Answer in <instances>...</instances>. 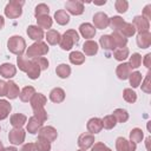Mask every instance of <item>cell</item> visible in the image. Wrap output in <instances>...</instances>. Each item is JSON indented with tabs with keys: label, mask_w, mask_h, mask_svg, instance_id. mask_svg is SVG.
I'll return each mask as SVG.
<instances>
[{
	"label": "cell",
	"mask_w": 151,
	"mask_h": 151,
	"mask_svg": "<svg viewBox=\"0 0 151 151\" xmlns=\"http://www.w3.org/2000/svg\"><path fill=\"white\" fill-rule=\"evenodd\" d=\"M7 48L15 55H22L26 51V41L21 35H12L7 40Z\"/></svg>",
	"instance_id": "6da1fadb"
},
{
	"label": "cell",
	"mask_w": 151,
	"mask_h": 151,
	"mask_svg": "<svg viewBox=\"0 0 151 151\" xmlns=\"http://www.w3.org/2000/svg\"><path fill=\"white\" fill-rule=\"evenodd\" d=\"M79 41V33L76 29H67L60 38L59 45L61 47V50L64 51H70L74 44H78Z\"/></svg>",
	"instance_id": "7a4b0ae2"
},
{
	"label": "cell",
	"mask_w": 151,
	"mask_h": 151,
	"mask_svg": "<svg viewBox=\"0 0 151 151\" xmlns=\"http://www.w3.org/2000/svg\"><path fill=\"white\" fill-rule=\"evenodd\" d=\"M25 5V1L24 0H11L4 12H5V15L9 19H17L19 18L21 14H22V6Z\"/></svg>",
	"instance_id": "3957f363"
},
{
	"label": "cell",
	"mask_w": 151,
	"mask_h": 151,
	"mask_svg": "<svg viewBox=\"0 0 151 151\" xmlns=\"http://www.w3.org/2000/svg\"><path fill=\"white\" fill-rule=\"evenodd\" d=\"M50 51L48 46L46 42L44 41H35L34 44H32L31 46L27 47L26 50V57L28 58H39V57H42L45 54H47Z\"/></svg>",
	"instance_id": "277c9868"
},
{
	"label": "cell",
	"mask_w": 151,
	"mask_h": 151,
	"mask_svg": "<svg viewBox=\"0 0 151 151\" xmlns=\"http://www.w3.org/2000/svg\"><path fill=\"white\" fill-rule=\"evenodd\" d=\"M26 138V131L21 129H12L8 133V140L13 145H20L25 142Z\"/></svg>",
	"instance_id": "5b68a950"
},
{
	"label": "cell",
	"mask_w": 151,
	"mask_h": 151,
	"mask_svg": "<svg viewBox=\"0 0 151 151\" xmlns=\"http://www.w3.org/2000/svg\"><path fill=\"white\" fill-rule=\"evenodd\" d=\"M66 12L72 15H80L84 13V2L79 0H70L65 4Z\"/></svg>",
	"instance_id": "8992f818"
},
{
	"label": "cell",
	"mask_w": 151,
	"mask_h": 151,
	"mask_svg": "<svg viewBox=\"0 0 151 151\" xmlns=\"http://www.w3.org/2000/svg\"><path fill=\"white\" fill-rule=\"evenodd\" d=\"M92 20H93V26H94V28L104 29V28H106V27L110 25V18H109L107 14L104 13V12H97V13L93 15Z\"/></svg>",
	"instance_id": "52a82bcc"
},
{
	"label": "cell",
	"mask_w": 151,
	"mask_h": 151,
	"mask_svg": "<svg viewBox=\"0 0 151 151\" xmlns=\"http://www.w3.org/2000/svg\"><path fill=\"white\" fill-rule=\"evenodd\" d=\"M137 144L131 140H127L124 137H118L116 139V150L117 151H136Z\"/></svg>",
	"instance_id": "ba28073f"
},
{
	"label": "cell",
	"mask_w": 151,
	"mask_h": 151,
	"mask_svg": "<svg viewBox=\"0 0 151 151\" xmlns=\"http://www.w3.org/2000/svg\"><path fill=\"white\" fill-rule=\"evenodd\" d=\"M38 137L44 138V139L48 140L50 143H52V142H54L57 139L58 132L53 126H42L38 132Z\"/></svg>",
	"instance_id": "9c48e42d"
},
{
	"label": "cell",
	"mask_w": 151,
	"mask_h": 151,
	"mask_svg": "<svg viewBox=\"0 0 151 151\" xmlns=\"http://www.w3.org/2000/svg\"><path fill=\"white\" fill-rule=\"evenodd\" d=\"M131 24L134 26L136 32H138V33L146 32L150 28V21L147 19H145L144 17H142V15H136Z\"/></svg>",
	"instance_id": "30bf717a"
},
{
	"label": "cell",
	"mask_w": 151,
	"mask_h": 151,
	"mask_svg": "<svg viewBox=\"0 0 151 151\" xmlns=\"http://www.w3.org/2000/svg\"><path fill=\"white\" fill-rule=\"evenodd\" d=\"M26 33H27L28 38L32 39V40H34V41H42V39L45 37L44 29L40 28L37 25H29L27 27V29H26Z\"/></svg>",
	"instance_id": "8fae6325"
},
{
	"label": "cell",
	"mask_w": 151,
	"mask_h": 151,
	"mask_svg": "<svg viewBox=\"0 0 151 151\" xmlns=\"http://www.w3.org/2000/svg\"><path fill=\"white\" fill-rule=\"evenodd\" d=\"M94 134H91L88 132H85V133H81L79 137H78V146L81 149V150H87L90 149L93 144H94Z\"/></svg>",
	"instance_id": "7c38bea8"
},
{
	"label": "cell",
	"mask_w": 151,
	"mask_h": 151,
	"mask_svg": "<svg viewBox=\"0 0 151 151\" xmlns=\"http://www.w3.org/2000/svg\"><path fill=\"white\" fill-rule=\"evenodd\" d=\"M96 32L97 31H96L94 26L92 24H90V22H84V24H81L79 26V33L81 34L83 38H85L87 40H91L92 38H94Z\"/></svg>",
	"instance_id": "4fadbf2b"
},
{
	"label": "cell",
	"mask_w": 151,
	"mask_h": 151,
	"mask_svg": "<svg viewBox=\"0 0 151 151\" xmlns=\"http://www.w3.org/2000/svg\"><path fill=\"white\" fill-rule=\"evenodd\" d=\"M42 124H44V123H42L41 120H39L37 117L32 116V117L28 118V122L26 123V130H27V132H29L31 134H35V133H38L39 130L42 127Z\"/></svg>",
	"instance_id": "5bb4252c"
},
{
	"label": "cell",
	"mask_w": 151,
	"mask_h": 151,
	"mask_svg": "<svg viewBox=\"0 0 151 151\" xmlns=\"http://www.w3.org/2000/svg\"><path fill=\"white\" fill-rule=\"evenodd\" d=\"M86 129L88 131V133L91 134H96L99 133L103 130V124H101V119L98 117H93L91 119H88L87 124H86Z\"/></svg>",
	"instance_id": "9a60e30c"
},
{
	"label": "cell",
	"mask_w": 151,
	"mask_h": 151,
	"mask_svg": "<svg viewBox=\"0 0 151 151\" xmlns=\"http://www.w3.org/2000/svg\"><path fill=\"white\" fill-rule=\"evenodd\" d=\"M47 103V98L42 94V93H37L32 97V99L29 100V104H31V107L32 110H38V109H44L45 105Z\"/></svg>",
	"instance_id": "2e32d148"
},
{
	"label": "cell",
	"mask_w": 151,
	"mask_h": 151,
	"mask_svg": "<svg viewBox=\"0 0 151 151\" xmlns=\"http://www.w3.org/2000/svg\"><path fill=\"white\" fill-rule=\"evenodd\" d=\"M136 41H137V45L139 48H149L151 45V33L149 31L138 33Z\"/></svg>",
	"instance_id": "e0dca14e"
},
{
	"label": "cell",
	"mask_w": 151,
	"mask_h": 151,
	"mask_svg": "<svg viewBox=\"0 0 151 151\" xmlns=\"http://www.w3.org/2000/svg\"><path fill=\"white\" fill-rule=\"evenodd\" d=\"M131 72H132V70L127 63H120L116 68V74L118 77V79H120V80L129 79Z\"/></svg>",
	"instance_id": "ac0fdd59"
},
{
	"label": "cell",
	"mask_w": 151,
	"mask_h": 151,
	"mask_svg": "<svg viewBox=\"0 0 151 151\" xmlns=\"http://www.w3.org/2000/svg\"><path fill=\"white\" fill-rule=\"evenodd\" d=\"M17 74V67L13 64L4 63L0 65V76H2L6 79H11Z\"/></svg>",
	"instance_id": "d6986e66"
},
{
	"label": "cell",
	"mask_w": 151,
	"mask_h": 151,
	"mask_svg": "<svg viewBox=\"0 0 151 151\" xmlns=\"http://www.w3.org/2000/svg\"><path fill=\"white\" fill-rule=\"evenodd\" d=\"M98 44L94 41V40H86L84 44H83V52H84V55H96L98 53Z\"/></svg>",
	"instance_id": "ffe728a7"
},
{
	"label": "cell",
	"mask_w": 151,
	"mask_h": 151,
	"mask_svg": "<svg viewBox=\"0 0 151 151\" xmlns=\"http://www.w3.org/2000/svg\"><path fill=\"white\" fill-rule=\"evenodd\" d=\"M9 123L13 129H21L27 123V117L22 113H14L9 118Z\"/></svg>",
	"instance_id": "44dd1931"
},
{
	"label": "cell",
	"mask_w": 151,
	"mask_h": 151,
	"mask_svg": "<svg viewBox=\"0 0 151 151\" xmlns=\"http://www.w3.org/2000/svg\"><path fill=\"white\" fill-rule=\"evenodd\" d=\"M65 91L61 88V87H54L51 90L50 92V100L55 103V104H59V103H63L65 100Z\"/></svg>",
	"instance_id": "7402d4cb"
},
{
	"label": "cell",
	"mask_w": 151,
	"mask_h": 151,
	"mask_svg": "<svg viewBox=\"0 0 151 151\" xmlns=\"http://www.w3.org/2000/svg\"><path fill=\"white\" fill-rule=\"evenodd\" d=\"M99 44L101 46L103 50L105 51H114L116 50V46H114V42H113V39L110 34H104L99 38Z\"/></svg>",
	"instance_id": "603a6c76"
},
{
	"label": "cell",
	"mask_w": 151,
	"mask_h": 151,
	"mask_svg": "<svg viewBox=\"0 0 151 151\" xmlns=\"http://www.w3.org/2000/svg\"><path fill=\"white\" fill-rule=\"evenodd\" d=\"M19 94H20V90H19V86L17 85V83H14L13 80H8L7 81L6 97L8 99H15L19 97Z\"/></svg>",
	"instance_id": "cb8c5ba5"
},
{
	"label": "cell",
	"mask_w": 151,
	"mask_h": 151,
	"mask_svg": "<svg viewBox=\"0 0 151 151\" xmlns=\"http://www.w3.org/2000/svg\"><path fill=\"white\" fill-rule=\"evenodd\" d=\"M54 20L60 26H65V25H67L70 22V14L65 9H58L54 13Z\"/></svg>",
	"instance_id": "d4e9b609"
},
{
	"label": "cell",
	"mask_w": 151,
	"mask_h": 151,
	"mask_svg": "<svg viewBox=\"0 0 151 151\" xmlns=\"http://www.w3.org/2000/svg\"><path fill=\"white\" fill-rule=\"evenodd\" d=\"M35 94V88L33 86H25L21 91H20V94H19V98L21 101L24 103H28L32 97Z\"/></svg>",
	"instance_id": "484cf974"
},
{
	"label": "cell",
	"mask_w": 151,
	"mask_h": 151,
	"mask_svg": "<svg viewBox=\"0 0 151 151\" xmlns=\"http://www.w3.org/2000/svg\"><path fill=\"white\" fill-rule=\"evenodd\" d=\"M12 111V105L6 99H0V120L6 119Z\"/></svg>",
	"instance_id": "4316f807"
},
{
	"label": "cell",
	"mask_w": 151,
	"mask_h": 151,
	"mask_svg": "<svg viewBox=\"0 0 151 151\" xmlns=\"http://www.w3.org/2000/svg\"><path fill=\"white\" fill-rule=\"evenodd\" d=\"M60 38H61L60 33L55 29H48L47 33L45 34V39L50 45H58L60 41Z\"/></svg>",
	"instance_id": "83f0119b"
},
{
	"label": "cell",
	"mask_w": 151,
	"mask_h": 151,
	"mask_svg": "<svg viewBox=\"0 0 151 151\" xmlns=\"http://www.w3.org/2000/svg\"><path fill=\"white\" fill-rule=\"evenodd\" d=\"M40 72H41V70L38 66V64L33 59H31V66H29L28 71L26 72L27 73V77L29 79H32V80H35V79H38L40 77Z\"/></svg>",
	"instance_id": "f1b7e54d"
},
{
	"label": "cell",
	"mask_w": 151,
	"mask_h": 151,
	"mask_svg": "<svg viewBox=\"0 0 151 151\" xmlns=\"http://www.w3.org/2000/svg\"><path fill=\"white\" fill-rule=\"evenodd\" d=\"M37 26H39L40 28H45V29H51L52 24H53V19L50 15H41L37 18Z\"/></svg>",
	"instance_id": "f546056e"
},
{
	"label": "cell",
	"mask_w": 151,
	"mask_h": 151,
	"mask_svg": "<svg viewBox=\"0 0 151 151\" xmlns=\"http://www.w3.org/2000/svg\"><path fill=\"white\" fill-rule=\"evenodd\" d=\"M68 60L73 65H81L85 63V55H84V53H81L79 51H73L70 53Z\"/></svg>",
	"instance_id": "4dcf8cb0"
},
{
	"label": "cell",
	"mask_w": 151,
	"mask_h": 151,
	"mask_svg": "<svg viewBox=\"0 0 151 151\" xmlns=\"http://www.w3.org/2000/svg\"><path fill=\"white\" fill-rule=\"evenodd\" d=\"M55 73L59 78L61 79H66L70 77L71 74V66H68L67 64H59L55 67Z\"/></svg>",
	"instance_id": "1f68e13d"
},
{
	"label": "cell",
	"mask_w": 151,
	"mask_h": 151,
	"mask_svg": "<svg viewBox=\"0 0 151 151\" xmlns=\"http://www.w3.org/2000/svg\"><path fill=\"white\" fill-rule=\"evenodd\" d=\"M124 24H125V21H124V19L122 17L113 15L112 18H110V25L109 26H111L113 32H119L122 29V27L124 26Z\"/></svg>",
	"instance_id": "d6a6232c"
},
{
	"label": "cell",
	"mask_w": 151,
	"mask_h": 151,
	"mask_svg": "<svg viewBox=\"0 0 151 151\" xmlns=\"http://www.w3.org/2000/svg\"><path fill=\"white\" fill-rule=\"evenodd\" d=\"M112 39H113V42H114V46L116 48H123V47H126V44H127V39L125 37H123L119 32H113L111 34Z\"/></svg>",
	"instance_id": "836d02e7"
},
{
	"label": "cell",
	"mask_w": 151,
	"mask_h": 151,
	"mask_svg": "<svg viewBox=\"0 0 151 151\" xmlns=\"http://www.w3.org/2000/svg\"><path fill=\"white\" fill-rule=\"evenodd\" d=\"M119 33H120L123 37H125V38L127 39V38L133 37V35L136 34V28H134V26H133L131 22H126V21H125V24H124V26L122 27V29L119 31Z\"/></svg>",
	"instance_id": "e575fe53"
},
{
	"label": "cell",
	"mask_w": 151,
	"mask_h": 151,
	"mask_svg": "<svg viewBox=\"0 0 151 151\" xmlns=\"http://www.w3.org/2000/svg\"><path fill=\"white\" fill-rule=\"evenodd\" d=\"M112 114L118 123H126L129 120V112L124 109H116Z\"/></svg>",
	"instance_id": "d590c367"
},
{
	"label": "cell",
	"mask_w": 151,
	"mask_h": 151,
	"mask_svg": "<svg viewBox=\"0 0 151 151\" xmlns=\"http://www.w3.org/2000/svg\"><path fill=\"white\" fill-rule=\"evenodd\" d=\"M143 138H144V132H143L142 129L134 127V129H132V130L130 131V140L133 142L134 144L140 143V142L143 140Z\"/></svg>",
	"instance_id": "8d00e7d4"
},
{
	"label": "cell",
	"mask_w": 151,
	"mask_h": 151,
	"mask_svg": "<svg viewBox=\"0 0 151 151\" xmlns=\"http://www.w3.org/2000/svg\"><path fill=\"white\" fill-rule=\"evenodd\" d=\"M17 65L19 67L20 71L22 72H27L29 66H31V60L24 55H18L17 57Z\"/></svg>",
	"instance_id": "74e56055"
},
{
	"label": "cell",
	"mask_w": 151,
	"mask_h": 151,
	"mask_svg": "<svg viewBox=\"0 0 151 151\" xmlns=\"http://www.w3.org/2000/svg\"><path fill=\"white\" fill-rule=\"evenodd\" d=\"M129 53H130V51H129V48H127V47L116 48V50L113 51V57H114V59H116V60L124 63V60L129 57Z\"/></svg>",
	"instance_id": "f35d334b"
},
{
	"label": "cell",
	"mask_w": 151,
	"mask_h": 151,
	"mask_svg": "<svg viewBox=\"0 0 151 151\" xmlns=\"http://www.w3.org/2000/svg\"><path fill=\"white\" fill-rule=\"evenodd\" d=\"M129 80H130V85L133 88H136V87H138L140 85V83L143 80V76H142V73L139 71H134V72H131L130 77H129Z\"/></svg>",
	"instance_id": "ab89813d"
},
{
	"label": "cell",
	"mask_w": 151,
	"mask_h": 151,
	"mask_svg": "<svg viewBox=\"0 0 151 151\" xmlns=\"http://www.w3.org/2000/svg\"><path fill=\"white\" fill-rule=\"evenodd\" d=\"M123 98H124L125 101H127V103H130V104H133V103H136V100H137V93H136L132 88L126 87V88H124V91H123Z\"/></svg>",
	"instance_id": "60d3db41"
},
{
	"label": "cell",
	"mask_w": 151,
	"mask_h": 151,
	"mask_svg": "<svg viewBox=\"0 0 151 151\" xmlns=\"http://www.w3.org/2000/svg\"><path fill=\"white\" fill-rule=\"evenodd\" d=\"M101 124H103V127H104V129L111 130V129H113V127L117 125V120H116V118L113 117V114H107V116H105V117L101 119Z\"/></svg>",
	"instance_id": "b9f144b4"
},
{
	"label": "cell",
	"mask_w": 151,
	"mask_h": 151,
	"mask_svg": "<svg viewBox=\"0 0 151 151\" xmlns=\"http://www.w3.org/2000/svg\"><path fill=\"white\" fill-rule=\"evenodd\" d=\"M34 144H35L38 151H51V143L44 138L38 137V139Z\"/></svg>",
	"instance_id": "7bdbcfd3"
},
{
	"label": "cell",
	"mask_w": 151,
	"mask_h": 151,
	"mask_svg": "<svg viewBox=\"0 0 151 151\" xmlns=\"http://www.w3.org/2000/svg\"><path fill=\"white\" fill-rule=\"evenodd\" d=\"M48 13H50V7L46 4H38L35 6V9H34L35 18L41 17V15H48Z\"/></svg>",
	"instance_id": "ee69618b"
},
{
	"label": "cell",
	"mask_w": 151,
	"mask_h": 151,
	"mask_svg": "<svg viewBox=\"0 0 151 151\" xmlns=\"http://www.w3.org/2000/svg\"><path fill=\"white\" fill-rule=\"evenodd\" d=\"M132 68H138L140 65H142V55L139 53H132V55L130 57V60L127 63Z\"/></svg>",
	"instance_id": "f6af8a7d"
},
{
	"label": "cell",
	"mask_w": 151,
	"mask_h": 151,
	"mask_svg": "<svg viewBox=\"0 0 151 151\" xmlns=\"http://www.w3.org/2000/svg\"><path fill=\"white\" fill-rule=\"evenodd\" d=\"M114 8L118 13H125L129 8V2L126 0H117L114 2Z\"/></svg>",
	"instance_id": "bcb514c9"
},
{
	"label": "cell",
	"mask_w": 151,
	"mask_h": 151,
	"mask_svg": "<svg viewBox=\"0 0 151 151\" xmlns=\"http://www.w3.org/2000/svg\"><path fill=\"white\" fill-rule=\"evenodd\" d=\"M33 116H34V117H37V118H38L39 120H41L42 123H45V122L47 120V118H48V116H47V112H46L45 107H44V109L33 110Z\"/></svg>",
	"instance_id": "7dc6e473"
},
{
	"label": "cell",
	"mask_w": 151,
	"mask_h": 151,
	"mask_svg": "<svg viewBox=\"0 0 151 151\" xmlns=\"http://www.w3.org/2000/svg\"><path fill=\"white\" fill-rule=\"evenodd\" d=\"M33 60L38 64V66L40 67V70L41 71H45V70H47L48 68V65H50V63H48V60L45 58V57H39V58H33Z\"/></svg>",
	"instance_id": "c3c4849f"
},
{
	"label": "cell",
	"mask_w": 151,
	"mask_h": 151,
	"mask_svg": "<svg viewBox=\"0 0 151 151\" xmlns=\"http://www.w3.org/2000/svg\"><path fill=\"white\" fill-rule=\"evenodd\" d=\"M150 76L151 73L147 72V74L145 76V79L142 83V91L145 93H151V84H150Z\"/></svg>",
	"instance_id": "681fc988"
},
{
	"label": "cell",
	"mask_w": 151,
	"mask_h": 151,
	"mask_svg": "<svg viewBox=\"0 0 151 151\" xmlns=\"http://www.w3.org/2000/svg\"><path fill=\"white\" fill-rule=\"evenodd\" d=\"M91 151H112L106 144L101 142H97L91 146Z\"/></svg>",
	"instance_id": "f907efd6"
},
{
	"label": "cell",
	"mask_w": 151,
	"mask_h": 151,
	"mask_svg": "<svg viewBox=\"0 0 151 151\" xmlns=\"http://www.w3.org/2000/svg\"><path fill=\"white\" fill-rule=\"evenodd\" d=\"M20 151H38V149H37L34 143H26L22 145Z\"/></svg>",
	"instance_id": "816d5d0a"
},
{
	"label": "cell",
	"mask_w": 151,
	"mask_h": 151,
	"mask_svg": "<svg viewBox=\"0 0 151 151\" xmlns=\"http://www.w3.org/2000/svg\"><path fill=\"white\" fill-rule=\"evenodd\" d=\"M142 17H144L145 19H147L150 21L151 19V5H146L143 9V13H142Z\"/></svg>",
	"instance_id": "f5cc1de1"
},
{
	"label": "cell",
	"mask_w": 151,
	"mask_h": 151,
	"mask_svg": "<svg viewBox=\"0 0 151 151\" xmlns=\"http://www.w3.org/2000/svg\"><path fill=\"white\" fill-rule=\"evenodd\" d=\"M6 90H7V83L4 80H0V97L6 96Z\"/></svg>",
	"instance_id": "db71d44e"
},
{
	"label": "cell",
	"mask_w": 151,
	"mask_h": 151,
	"mask_svg": "<svg viewBox=\"0 0 151 151\" xmlns=\"http://www.w3.org/2000/svg\"><path fill=\"white\" fill-rule=\"evenodd\" d=\"M143 64L146 68H150L151 67V53H147L145 57H144V60H143Z\"/></svg>",
	"instance_id": "11a10c76"
},
{
	"label": "cell",
	"mask_w": 151,
	"mask_h": 151,
	"mask_svg": "<svg viewBox=\"0 0 151 151\" xmlns=\"http://www.w3.org/2000/svg\"><path fill=\"white\" fill-rule=\"evenodd\" d=\"M4 26H5V19L2 15H0V29H2Z\"/></svg>",
	"instance_id": "9f6ffc18"
},
{
	"label": "cell",
	"mask_w": 151,
	"mask_h": 151,
	"mask_svg": "<svg viewBox=\"0 0 151 151\" xmlns=\"http://www.w3.org/2000/svg\"><path fill=\"white\" fill-rule=\"evenodd\" d=\"M5 151H18V149L15 146H8V147H5Z\"/></svg>",
	"instance_id": "6f0895ef"
},
{
	"label": "cell",
	"mask_w": 151,
	"mask_h": 151,
	"mask_svg": "<svg viewBox=\"0 0 151 151\" xmlns=\"http://www.w3.org/2000/svg\"><path fill=\"white\" fill-rule=\"evenodd\" d=\"M0 151H5V146H4V144H2L1 140H0Z\"/></svg>",
	"instance_id": "680465c9"
},
{
	"label": "cell",
	"mask_w": 151,
	"mask_h": 151,
	"mask_svg": "<svg viewBox=\"0 0 151 151\" xmlns=\"http://www.w3.org/2000/svg\"><path fill=\"white\" fill-rule=\"evenodd\" d=\"M96 5H105L106 4V0H104V1H101V2H94Z\"/></svg>",
	"instance_id": "91938a15"
},
{
	"label": "cell",
	"mask_w": 151,
	"mask_h": 151,
	"mask_svg": "<svg viewBox=\"0 0 151 151\" xmlns=\"http://www.w3.org/2000/svg\"><path fill=\"white\" fill-rule=\"evenodd\" d=\"M77 151H86V150H81V149H80V150H77Z\"/></svg>",
	"instance_id": "94428289"
},
{
	"label": "cell",
	"mask_w": 151,
	"mask_h": 151,
	"mask_svg": "<svg viewBox=\"0 0 151 151\" xmlns=\"http://www.w3.org/2000/svg\"><path fill=\"white\" fill-rule=\"evenodd\" d=\"M0 130H1V127H0Z\"/></svg>",
	"instance_id": "6125c7cd"
}]
</instances>
